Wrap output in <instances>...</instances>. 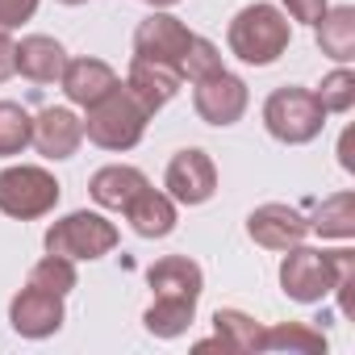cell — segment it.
I'll use <instances>...</instances> for the list:
<instances>
[{
    "instance_id": "obj_1",
    "label": "cell",
    "mask_w": 355,
    "mask_h": 355,
    "mask_svg": "<svg viewBox=\"0 0 355 355\" xmlns=\"http://www.w3.org/2000/svg\"><path fill=\"white\" fill-rule=\"evenodd\" d=\"M293 42V26L284 17V9L276 5H263V0H255V5L239 9L230 17V30H226V46L234 59L251 63V67H272Z\"/></svg>"
},
{
    "instance_id": "obj_2",
    "label": "cell",
    "mask_w": 355,
    "mask_h": 355,
    "mask_svg": "<svg viewBox=\"0 0 355 355\" xmlns=\"http://www.w3.org/2000/svg\"><path fill=\"white\" fill-rule=\"evenodd\" d=\"M84 113H88L84 117V138L101 150H134L146 134V121L155 117L121 80L96 105H88Z\"/></svg>"
},
{
    "instance_id": "obj_3",
    "label": "cell",
    "mask_w": 355,
    "mask_h": 355,
    "mask_svg": "<svg viewBox=\"0 0 355 355\" xmlns=\"http://www.w3.org/2000/svg\"><path fill=\"white\" fill-rule=\"evenodd\" d=\"M326 117H330V113L322 109V101L313 96V88L284 84V88H276V92L263 101V125H268V134H272L276 142H284V146H305V142H313V138L322 134Z\"/></svg>"
},
{
    "instance_id": "obj_4",
    "label": "cell",
    "mask_w": 355,
    "mask_h": 355,
    "mask_svg": "<svg viewBox=\"0 0 355 355\" xmlns=\"http://www.w3.org/2000/svg\"><path fill=\"white\" fill-rule=\"evenodd\" d=\"M59 197H63L59 180L38 163H13L0 171V214L5 218H17V222L46 218L59 205Z\"/></svg>"
},
{
    "instance_id": "obj_5",
    "label": "cell",
    "mask_w": 355,
    "mask_h": 355,
    "mask_svg": "<svg viewBox=\"0 0 355 355\" xmlns=\"http://www.w3.org/2000/svg\"><path fill=\"white\" fill-rule=\"evenodd\" d=\"M117 226L105 218V214H92V209H76L59 222L46 226L42 234V247L51 255H67V259H105L113 247H117Z\"/></svg>"
},
{
    "instance_id": "obj_6",
    "label": "cell",
    "mask_w": 355,
    "mask_h": 355,
    "mask_svg": "<svg viewBox=\"0 0 355 355\" xmlns=\"http://www.w3.org/2000/svg\"><path fill=\"white\" fill-rule=\"evenodd\" d=\"M334 288V263H330V251H318V247H288L284 259H280V293L297 305H318L326 301Z\"/></svg>"
},
{
    "instance_id": "obj_7",
    "label": "cell",
    "mask_w": 355,
    "mask_h": 355,
    "mask_svg": "<svg viewBox=\"0 0 355 355\" xmlns=\"http://www.w3.org/2000/svg\"><path fill=\"white\" fill-rule=\"evenodd\" d=\"M163 193L175 205H205L218 193V167L201 146H184L175 150L167 171H163Z\"/></svg>"
},
{
    "instance_id": "obj_8",
    "label": "cell",
    "mask_w": 355,
    "mask_h": 355,
    "mask_svg": "<svg viewBox=\"0 0 355 355\" xmlns=\"http://www.w3.org/2000/svg\"><path fill=\"white\" fill-rule=\"evenodd\" d=\"M247 105H251L247 80H239L226 67L214 71V76H205V80H193V109H197V117L205 125H218V130L234 125V121H243Z\"/></svg>"
},
{
    "instance_id": "obj_9",
    "label": "cell",
    "mask_w": 355,
    "mask_h": 355,
    "mask_svg": "<svg viewBox=\"0 0 355 355\" xmlns=\"http://www.w3.org/2000/svg\"><path fill=\"white\" fill-rule=\"evenodd\" d=\"M189 46H193V30L180 17L163 13V9H155L150 17H142L138 30H134V55L155 59V63H171L175 71H180Z\"/></svg>"
},
{
    "instance_id": "obj_10",
    "label": "cell",
    "mask_w": 355,
    "mask_h": 355,
    "mask_svg": "<svg viewBox=\"0 0 355 355\" xmlns=\"http://www.w3.org/2000/svg\"><path fill=\"white\" fill-rule=\"evenodd\" d=\"M63 297L59 293H46V288H34L26 284L13 301H9V326L21 334V338H51L63 330Z\"/></svg>"
},
{
    "instance_id": "obj_11",
    "label": "cell",
    "mask_w": 355,
    "mask_h": 355,
    "mask_svg": "<svg viewBox=\"0 0 355 355\" xmlns=\"http://www.w3.org/2000/svg\"><path fill=\"white\" fill-rule=\"evenodd\" d=\"M247 234H251L263 251H288V247L305 243V234H309V218H305L297 205L268 201V205L251 209V218H247Z\"/></svg>"
},
{
    "instance_id": "obj_12",
    "label": "cell",
    "mask_w": 355,
    "mask_h": 355,
    "mask_svg": "<svg viewBox=\"0 0 355 355\" xmlns=\"http://www.w3.org/2000/svg\"><path fill=\"white\" fill-rule=\"evenodd\" d=\"M84 142V117H76L67 105H51L34 117V150L42 159H71Z\"/></svg>"
},
{
    "instance_id": "obj_13",
    "label": "cell",
    "mask_w": 355,
    "mask_h": 355,
    "mask_svg": "<svg viewBox=\"0 0 355 355\" xmlns=\"http://www.w3.org/2000/svg\"><path fill=\"white\" fill-rule=\"evenodd\" d=\"M180 84H184V76L175 71L171 63H155V59H142V55H134L130 59V71H125V88L150 109V113H159L175 92H180Z\"/></svg>"
},
{
    "instance_id": "obj_14",
    "label": "cell",
    "mask_w": 355,
    "mask_h": 355,
    "mask_svg": "<svg viewBox=\"0 0 355 355\" xmlns=\"http://www.w3.org/2000/svg\"><path fill=\"white\" fill-rule=\"evenodd\" d=\"M125 222L138 239H167L175 230V222H180V214H175V201L159 189H138L130 201H125Z\"/></svg>"
},
{
    "instance_id": "obj_15",
    "label": "cell",
    "mask_w": 355,
    "mask_h": 355,
    "mask_svg": "<svg viewBox=\"0 0 355 355\" xmlns=\"http://www.w3.org/2000/svg\"><path fill=\"white\" fill-rule=\"evenodd\" d=\"M13 63H17V76H26L30 84H55L67 67V51L51 34H26L13 46Z\"/></svg>"
},
{
    "instance_id": "obj_16",
    "label": "cell",
    "mask_w": 355,
    "mask_h": 355,
    "mask_svg": "<svg viewBox=\"0 0 355 355\" xmlns=\"http://www.w3.org/2000/svg\"><path fill=\"white\" fill-rule=\"evenodd\" d=\"M146 284H150L155 297H189V301H201L205 272L189 255H163L159 263L146 268Z\"/></svg>"
},
{
    "instance_id": "obj_17",
    "label": "cell",
    "mask_w": 355,
    "mask_h": 355,
    "mask_svg": "<svg viewBox=\"0 0 355 355\" xmlns=\"http://www.w3.org/2000/svg\"><path fill=\"white\" fill-rule=\"evenodd\" d=\"M59 84H63V96H67L71 105L88 109V105H96V101L117 84V71H113L105 59H88V55H84V59H67Z\"/></svg>"
},
{
    "instance_id": "obj_18",
    "label": "cell",
    "mask_w": 355,
    "mask_h": 355,
    "mask_svg": "<svg viewBox=\"0 0 355 355\" xmlns=\"http://www.w3.org/2000/svg\"><path fill=\"white\" fill-rule=\"evenodd\" d=\"M150 180L138 171V167H130V163H109V167H101L92 180H88V193H92V201L101 205V209H125V201L138 193V189H146Z\"/></svg>"
},
{
    "instance_id": "obj_19",
    "label": "cell",
    "mask_w": 355,
    "mask_h": 355,
    "mask_svg": "<svg viewBox=\"0 0 355 355\" xmlns=\"http://www.w3.org/2000/svg\"><path fill=\"white\" fill-rule=\"evenodd\" d=\"M318 34V51L334 63H351L355 59V9L351 5H338V9H326L313 26Z\"/></svg>"
},
{
    "instance_id": "obj_20",
    "label": "cell",
    "mask_w": 355,
    "mask_h": 355,
    "mask_svg": "<svg viewBox=\"0 0 355 355\" xmlns=\"http://www.w3.org/2000/svg\"><path fill=\"white\" fill-rule=\"evenodd\" d=\"M193 322H197V301H189V297H155L142 313V326L155 338H180V334H189Z\"/></svg>"
},
{
    "instance_id": "obj_21",
    "label": "cell",
    "mask_w": 355,
    "mask_h": 355,
    "mask_svg": "<svg viewBox=\"0 0 355 355\" xmlns=\"http://www.w3.org/2000/svg\"><path fill=\"white\" fill-rule=\"evenodd\" d=\"M309 234H322V239H355V193H334L326 201L313 205V218H309Z\"/></svg>"
},
{
    "instance_id": "obj_22",
    "label": "cell",
    "mask_w": 355,
    "mask_h": 355,
    "mask_svg": "<svg viewBox=\"0 0 355 355\" xmlns=\"http://www.w3.org/2000/svg\"><path fill=\"white\" fill-rule=\"evenodd\" d=\"M214 334L222 338L226 351H239V355H259L263 351V326L243 309H218L214 313Z\"/></svg>"
},
{
    "instance_id": "obj_23",
    "label": "cell",
    "mask_w": 355,
    "mask_h": 355,
    "mask_svg": "<svg viewBox=\"0 0 355 355\" xmlns=\"http://www.w3.org/2000/svg\"><path fill=\"white\" fill-rule=\"evenodd\" d=\"M263 351H297V355H322L326 334L309 322H280L263 330Z\"/></svg>"
},
{
    "instance_id": "obj_24",
    "label": "cell",
    "mask_w": 355,
    "mask_h": 355,
    "mask_svg": "<svg viewBox=\"0 0 355 355\" xmlns=\"http://www.w3.org/2000/svg\"><path fill=\"white\" fill-rule=\"evenodd\" d=\"M34 142V117L17 101H0V159H13Z\"/></svg>"
},
{
    "instance_id": "obj_25",
    "label": "cell",
    "mask_w": 355,
    "mask_h": 355,
    "mask_svg": "<svg viewBox=\"0 0 355 355\" xmlns=\"http://www.w3.org/2000/svg\"><path fill=\"white\" fill-rule=\"evenodd\" d=\"M26 284L67 297V293L80 284V276H76V259H67V255H51V251H46V255L30 268V280H26Z\"/></svg>"
},
{
    "instance_id": "obj_26",
    "label": "cell",
    "mask_w": 355,
    "mask_h": 355,
    "mask_svg": "<svg viewBox=\"0 0 355 355\" xmlns=\"http://www.w3.org/2000/svg\"><path fill=\"white\" fill-rule=\"evenodd\" d=\"M313 96L322 101L326 113H351L355 109V71L347 63H338L330 76H322V84L313 88Z\"/></svg>"
},
{
    "instance_id": "obj_27",
    "label": "cell",
    "mask_w": 355,
    "mask_h": 355,
    "mask_svg": "<svg viewBox=\"0 0 355 355\" xmlns=\"http://www.w3.org/2000/svg\"><path fill=\"white\" fill-rule=\"evenodd\" d=\"M330 263H334V301H338V313L343 318H355V297H351V284H355V251L351 247H334L330 251Z\"/></svg>"
},
{
    "instance_id": "obj_28",
    "label": "cell",
    "mask_w": 355,
    "mask_h": 355,
    "mask_svg": "<svg viewBox=\"0 0 355 355\" xmlns=\"http://www.w3.org/2000/svg\"><path fill=\"white\" fill-rule=\"evenodd\" d=\"M226 63H222V51L209 42V38H201V34H193V46H189V55H184V63H180V76L184 80H205V76H214V71H222Z\"/></svg>"
},
{
    "instance_id": "obj_29",
    "label": "cell",
    "mask_w": 355,
    "mask_h": 355,
    "mask_svg": "<svg viewBox=\"0 0 355 355\" xmlns=\"http://www.w3.org/2000/svg\"><path fill=\"white\" fill-rule=\"evenodd\" d=\"M38 13V0H0V34L21 30Z\"/></svg>"
},
{
    "instance_id": "obj_30",
    "label": "cell",
    "mask_w": 355,
    "mask_h": 355,
    "mask_svg": "<svg viewBox=\"0 0 355 355\" xmlns=\"http://www.w3.org/2000/svg\"><path fill=\"white\" fill-rule=\"evenodd\" d=\"M280 5H284V17H293L301 26H318V17L330 9L326 0H280Z\"/></svg>"
},
{
    "instance_id": "obj_31",
    "label": "cell",
    "mask_w": 355,
    "mask_h": 355,
    "mask_svg": "<svg viewBox=\"0 0 355 355\" xmlns=\"http://www.w3.org/2000/svg\"><path fill=\"white\" fill-rule=\"evenodd\" d=\"M13 46H17V42H13L9 34H0V84L17 76V63H13Z\"/></svg>"
},
{
    "instance_id": "obj_32",
    "label": "cell",
    "mask_w": 355,
    "mask_h": 355,
    "mask_svg": "<svg viewBox=\"0 0 355 355\" xmlns=\"http://www.w3.org/2000/svg\"><path fill=\"white\" fill-rule=\"evenodd\" d=\"M338 163L347 167V171H355V155H351V130L343 134V142H338Z\"/></svg>"
},
{
    "instance_id": "obj_33",
    "label": "cell",
    "mask_w": 355,
    "mask_h": 355,
    "mask_svg": "<svg viewBox=\"0 0 355 355\" xmlns=\"http://www.w3.org/2000/svg\"><path fill=\"white\" fill-rule=\"evenodd\" d=\"M150 9H171V5H180V0H146Z\"/></svg>"
},
{
    "instance_id": "obj_34",
    "label": "cell",
    "mask_w": 355,
    "mask_h": 355,
    "mask_svg": "<svg viewBox=\"0 0 355 355\" xmlns=\"http://www.w3.org/2000/svg\"><path fill=\"white\" fill-rule=\"evenodd\" d=\"M59 5H88V0H59Z\"/></svg>"
}]
</instances>
